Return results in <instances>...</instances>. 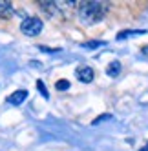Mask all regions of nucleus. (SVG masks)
<instances>
[{"label": "nucleus", "mask_w": 148, "mask_h": 151, "mask_svg": "<svg viewBox=\"0 0 148 151\" xmlns=\"http://www.w3.org/2000/svg\"><path fill=\"white\" fill-rule=\"evenodd\" d=\"M108 13V2H82L79 6V17L84 24L101 22Z\"/></svg>", "instance_id": "nucleus-1"}, {"label": "nucleus", "mask_w": 148, "mask_h": 151, "mask_svg": "<svg viewBox=\"0 0 148 151\" xmlns=\"http://www.w3.org/2000/svg\"><path fill=\"white\" fill-rule=\"evenodd\" d=\"M20 31L28 37H37L42 31V20L37 17H28L22 24H20Z\"/></svg>", "instance_id": "nucleus-2"}, {"label": "nucleus", "mask_w": 148, "mask_h": 151, "mask_svg": "<svg viewBox=\"0 0 148 151\" xmlns=\"http://www.w3.org/2000/svg\"><path fill=\"white\" fill-rule=\"evenodd\" d=\"M75 73H77V78L81 82H84V84H90L93 80V77H95V71L90 66H81V68H77Z\"/></svg>", "instance_id": "nucleus-3"}, {"label": "nucleus", "mask_w": 148, "mask_h": 151, "mask_svg": "<svg viewBox=\"0 0 148 151\" xmlns=\"http://www.w3.org/2000/svg\"><path fill=\"white\" fill-rule=\"evenodd\" d=\"M26 99H28V91H26V89H17L13 95L7 96V104H11V106H20Z\"/></svg>", "instance_id": "nucleus-4"}, {"label": "nucleus", "mask_w": 148, "mask_h": 151, "mask_svg": "<svg viewBox=\"0 0 148 151\" xmlns=\"http://www.w3.org/2000/svg\"><path fill=\"white\" fill-rule=\"evenodd\" d=\"M13 15V4L9 0H0V18H9Z\"/></svg>", "instance_id": "nucleus-5"}, {"label": "nucleus", "mask_w": 148, "mask_h": 151, "mask_svg": "<svg viewBox=\"0 0 148 151\" xmlns=\"http://www.w3.org/2000/svg\"><path fill=\"white\" fill-rule=\"evenodd\" d=\"M119 73H121V62L119 60L110 62L108 68H106V75L108 77H119Z\"/></svg>", "instance_id": "nucleus-6"}, {"label": "nucleus", "mask_w": 148, "mask_h": 151, "mask_svg": "<svg viewBox=\"0 0 148 151\" xmlns=\"http://www.w3.org/2000/svg\"><path fill=\"white\" fill-rule=\"evenodd\" d=\"M144 33H146L144 29H137V31H132V29H128V31H121V33L117 35V40L128 38V37H135V35H144Z\"/></svg>", "instance_id": "nucleus-7"}, {"label": "nucleus", "mask_w": 148, "mask_h": 151, "mask_svg": "<svg viewBox=\"0 0 148 151\" xmlns=\"http://www.w3.org/2000/svg\"><path fill=\"white\" fill-rule=\"evenodd\" d=\"M38 4H40V7L44 9L48 15H53L55 9H57V7H55V2H38Z\"/></svg>", "instance_id": "nucleus-8"}, {"label": "nucleus", "mask_w": 148, "mask_h": 151, "mask_svg": "<svg viewBox=\"0 0 148 151\" xmlns=\"http://www.w3.org/2000/svg\"><path fill=\"white\" fill-rule=\"evenodd\" d=\"M99 46H104L102 40H95V42H86V44H82V47H86V49H95Z\"/></svg>", "instance_id": "nucleus-9"}, {"label": "nucleus", "mask_w": 148, "mask_h": 151, "mask_svg": "<svg viewBox=\"0 0 148 151\" xmlns=\"http://www.w3.org/2000/svg\"><path fill=\"white\" fill-rule=\"evenodd\" d=\"M55 88H57L59 91H64V89H70V82H68V80H59V82L55 84Z\"/></svg>", "instance_id": "nucleus-10"}, {"label": "nucleus", "mask_w": 148, "mask_h": 151, "mask_svg": "<svg viewBox=\"0 0 148 151\" xmlns=\"http://www.w3.org/2000/svg\"><path fill=\"white\" fill-rule=\"evenodd\" d=\"M37 86H38V89H40V93H42V96H44V99H48V91H46V88H44V84H42V80H38L37 82Z\"/></svg>", "instance_id": "nucleus-11"}, {"label": "nucleus", "mask_w": 148, "mask_h": 151, "mask_svg": "<svg viewBox=\"0 0 148 151\" xmlns=\"http://www.w3.org/2000/svg\"><path fill=\"white\" fill-rule=\"evenodd\" d=\"M112 118V115H101V116H97L93 120V124H99V122H104V120H110Z\"/></svg>", "instance_id": "nucleus-12"}, {"label": "nucleus", "mask_w": 148, "mask_h": 151, "mask_svg": "<svg viewBox=\"0 0 148 151\" xmlns=\"http://www.w3.org/2000/svg\"><path fill=\"white\" fill-rule=\"evenodd\" d=\"M141 53H143V55H144V57H148V46H144V47L141 49Z\"/></svg>", "instance_id": "nucleus-13"}]
</instances>
